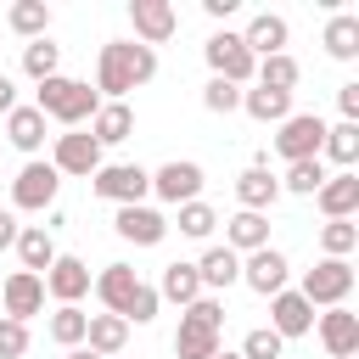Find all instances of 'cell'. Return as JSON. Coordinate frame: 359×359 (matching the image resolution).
<instances>
[{
	"instance_id": "1",
	"label": "cell",
	"mask_w": 359,
	"mask_h": 359,
	"mask_svg": "<svg viewBox=\"0 0 359 359\" xmlns=\"http://www.w3.org/2000/svg\"><path fill=\"white\" fill-rule=\"evenodd\" d=\"M151 79H157V50H146V45H135V39L101 45V56H95V95L123 101L129 90H140V84H151Z\"/></svg>"
},
{
	"instance_id": "2",
	"label": "cell",
	"mask_w": 359,
	"mask_h": 359,
	"mask_svg": "<svg viewBox=\"0 0 359 359\" xmlns=\"http://www.w3.org/2000/svg\"><path fill=\"white\" fill-rule=\"evenodd\" d=\"M90 286H95L101 309L118 314L123 325H151V320H157V303H163V297H157V286H146L129 264H107Z\"/></svg>"
},
{
	"instance_id": "3",
	"label": "cell",
	"mask_w": 359,
	"mask_h": 359,
	"mask_svg": "<svg viewBox=\"0 0 359 359\" xmlns=\"http://www.w3.org/2000/svg\"><path fill=\"white\" fill-rule=\"evenodd\" d=\"M219 331H224V303L202 292V297L180 314V331H174V359H213V353H219Z\"/></svg>"
},
{
	"instance_id": "4",
	"label": "cell",
	"mask_w": 359,
	"mask_h": 359,
	"mask_svg": "<svg viewBox=\"0 0 359 359\" xmlns=\"http://www.w3.org/2000/svg\"><path fill=\"white\" fill-rule=\"evenodd\" d=\"M34 107L45 112V118H56V123H67V129H79V123H90L95 118V107H101V95L84 84V79H45L39 90H34Z\"/></svg>"
},
{
	"instance_id": "5",
	"label": "cell",
	"mask_w": 359,
	"mask_h": 359,
	"mask_svg": "<svg viewBox=\"0 0 359 359\" xmlns=\"http://www.w3.org/2000/svg\"><path fill=\"white\" fill-rule=\"evenodd\" d=\"M303 303L309 309H342L353 292V264L348 258H320L314 269H303Z\"/></svg>"
},
{
	"instance_id": "6",
	"label": "cell",
	"mask_w": 359,
	"mask_h": 359,
	"mask_svg": "<svg viewBox=\"0 0 359 359\" xmlns=\"http://www.w3.org/2000/svg\"><path fill=\"white\" fill-rule=\"evenodd\" d=\"M202 56H208V67H213V79H224V84H236V90H247L252 84V50L241 45V34L236 28H219V34H208V45H202Z\"/></svg>"
},
{
	"instance_id": "7",
	"label": "cell",
	"mask_w": 359,
	"mask_h": 359,
	"mask_svg": "<svg viewBox=\"0 0 359 359\" xmlns=\"http://www.w3.org/2000/svg\"><path fill=\"white\" fill-rule=\"evenodd\" d=\"M90 191H95L101 202H112V208H135V202L151 191V174H146L140 163H101V168L90 174Z\"/></svg>"
},
{
	"instance_id": "8",
	"label": "cell",
	"mask_w": 359,
	"mask_h": 359,
	"mask_svg": "<svg viewBox=\"0 0 359 359\" xmlns=\"http://www.w3.org/2000/svg\"><path fill=\"white\" fill-rule=\"evenodd\" d=\"M56 191H62V174H56L50 163L28 157V163L17 168V180H11V208H17V213H45V208L56 202Z\"/></svg>"
},
{
	"instance_id": "9",
	"label": "cell",
	"mask_w": 359,
	"mask_h": 359,
	"mask_svg": "<svg viewBox=\"0 0 359 359\" xmlns=\"http://www.w3.org/2000/svg\"><path fill=\"white\" fill-rule=\"evenodd\" d=\"M129 22H135V45L157 50L180 34V11L168 0H129Z\"/></svg>"
},
{
	"instance_id": "10",
	"label": "cell",
	"mask_w": 359,
	"mask_h": 359,
	"mask_svg": "<svg viewBox=\"0 0 359 359\" xmlns=\"http://www.w3.org/2000/svg\"><path fill=\"white\" fill-rule=\"evenodd\" d=\"M50 168H56V174H73V180H90V174L101 168V146H95V135H90V129H67V135H56V146H50Z\"/></svg>"
},
{
	"instance_id": "11",
	"label": "cell",
	"mask_w": 359,
	"mask_h": 359,
	"mask_svg": "<svg viewBox=\"0 0 359 359\" xmlns=\"http://www.w3.org/2000/svg\"><path fill=\"white\" fill-rule=\"evenodd\" d=\"M151 196H157V202H168V208L196 202V196H202V163H191V157L163 163V168L151 174Z\"/></svg>"
},
{
	"instance_id": "12",
	"label": "cell",
	"mask_w": 359,
	"mask_h": 359,
	"mask_svg": "<svg viewBox=\"0 0 359 359\" xmlns=\"http://www.w3.org/2000/svg\"><path fill=\"white\" fill-rule=\"evenodd\" d=\"M320 140H325V118L292 112V118L280 123V135H275V151H280L286 163H303V157H320Z\"/></svg>"
},
{
	"instance_id": "13",
	"label": "cell",
	"mask_w": 359,
	"mask_h": 359,
	"mask_svg": "<svg viewBox=\"0 0 359 359\" xmlns=\"http://www.w3.org/2000/svg\"><path fill=\"white\" fill-rule=\"evenodd\" d=\"M39 309H45V280H39V275H28V269H11V275L0 280V314L28 325Z\"/></svg>"
},
{
	"instance_id": "14",
	"label": "cell",
	"mask_w": 359,
	"mask_h": 359,
	"mask_svg": "<svg viewBox=\"0 0 359 359\" xmlns=\"http://www.w3.org/2000/svg\"><path fill=\"white\" fill-rule=\"evenodd\" d=\"M286 275H292V264H286V252H280V247H258V252H247V258H241V280H247L258 297L286 292Z\"/></svg>"
},
{
	"instance_id": "15",
	"label": "cell",
	"mask_w": 359,
	"mask_h": 359,
	"mask_svg": "<svg viewBox=\"0 0 359 359\" xmlns=\"http://www.w3.org/2000/svg\"><path fill=\"white\" fill-rule=\"evenodd\" d=\"M314 331H320V342H325L331 359H353V353H359V314H353L348 303L314 314Z\"/></svg>"
},
{
	"instance_id": "16",
	"label": "cell",
	"mask_w": 359,
	"mask_h": 359,
	"mask_svg": "<svg viewBox=\"0 0 359 359\" xmlns=\"http://www.w3.org/2000/svg\"><path fill=\"white\" fill-rule=\"evenodd\" d=\"M112 230H118L123 241H135V247H157V241H163V236H168L174 224H168V219H163L157 208L135 202V208H118V213H112Z\"/></svg>"
},
{
	"instance_id": "17",
	"label": "cell",
	"mask_w": 359,
	"mask_h": 359,
	"mask_svg": "<svg viewBox=\"0 0 359 359\" xmlns=\"http://www.w3.org/2000/svg\"><path fill=\"white\" fill-rule=\"evenodd\" d=\"M39 280H45V292H50L56 309H62V303H79V297L90 292V264L73 258V252H56V264H50Z\"/></svg>"
},
{
	"instance_id": "18",
	"label": "cell",
	"mask_w": 359,
	"mask_h": 359,
	"mask_svg": "<svg viewBox=\"0 0 359 359\" xmlns=\"http://www.w3.org/2000/svg\"><path fill=\"white\" fill-rule=\"evenodd\" d=\"M269 331L280 337V342H292V337H309L314 331V309L303 303V292H275L269 297Z\"/></svg>"
},
{
	"instance_id": "19",
	"label": "cell",
	"mask_w": 359,
	"mask_h": 359,
	"mask_svg": "<svg viewBox=\"0 0 359 359\" xmlns=\"http://www.w3.org/2000/svg\"><path fill=\"white\" fill-rule=\"evenodd\" d=\"M314 202H320L325 219H353V213H359V174H353V168L325 174V185L314 191Z\"/></svg>"
},
{
	"instance_id": "20",
	"label": "cell",
	"mask_w": 359,
	"mask_h": 359,
	"mask_svg": "<svg viewBox=\"0 0 359 359\" xmlns=\"http://www.w3.org/2000/svg\"><path fill=\"white\" fill-rule=\"evenodd\" d=\"M286 39H292V28H286V17H275V11H258V17L241 28V45L252 50V62L280 56V50H286Z\"/></svg>"
},
{
	"instance_id": "21",
	"label": "cell",
	"mask_w": 359,
	"mask_h": 359,
	"mask_svg": "<svg viewBox=\"0 0 359 359\" xmlns=\"http://www.w3.org/2000/svg\"><path fill=\"white\" fill-rule=\"evenodd\" d=\"M224 247L241 258V252H258V247H269V213H230L224 219Z\"/></svg>"
},
{
	"instance_id": "22",
	"label": "cell",
	"mask_w": 359,
	"mask_h": 359,
	"mask_svg": "<svg viewBox=\"0 0 359 359\" xmlns=\"http://www.w3.org/2000/svg\"><path fill=\"white\" fill-rule=\"evenodd\" d=\"M196 280H202V292L213 297V292H224V286L241 280V258H236L230 247H208V252L196 258Z\"/></svg>"
},
{
	"instance_id": "23",
	"label": "cell",
	"mask_w": 359,
	"mask_h": 359,
	"mask_svg": "<svg viewBox=\"0 0 359 359\" xmlns=\"http://www.w3.org/2000/svg\"><path fill=\"white\" fill-rule=\"evenodd\" d=\"M90 135H95V146L107 151V146H118V140H129V135H135V112H129L123 101H101V107H95V118H90Z\"/></svg>"
},
{
	"instance_id": "24",
	"label": "cell",
	"mask_w": 359,
	"mask_h": 359,
	"mask_svg": "<svg viewBox=\"0 0 359 359\" xmlns=\"http://www.w3.org/2000/svg\"><path fill=\"white\" fill-rule=\"evenodd\" d=\"M123 342H129V325H123L118 314H90V325H84V348H90L95 359H118Z\"/></svg>"
},
{
	"instance_id": "25",
	"label": "cell",
	"mask_w": 359,
	"mask_h": 359,
	"mask_svg": "<svg viewBox=\"0 0 359 359\" xmlns=\"http://www.w3.org/2000/svg\"><path fill=\"white\" fill-rule=\"evenodd\" d=\"M6 140L34 157V151L45 146V112H39V107H11V112H6Z\"/></svg>"
},
{
	"instance_id": "26",
	"label": "cell",
	"mask_w": 359,
	"mask_h": 359,
	"mask_svg": "<svg viewBox=\"0 0 359 359\" xmlns=\"http://www.w3.org/2000/svg\"><path fill=\"white\" fill-rule=\"evenodd\" d=\"M275 196H280V180H275L269 168H247V174L236 180V202H241L247 213H269Z\"/></svg>"
},
{
	"instance_id": "27",
	"label": "cell",
	"mask_w": 359,
	"mask_h": 359,
	"mask_svg": "<svg viewBox=\"0 0 359 359\" xmlns=\"http://www.w3.org/2000/svg\"><path fill=\"white\" fill-rule=\"evenodd\" d=\"M17 258H22L28 275H45V269L56 264V241H50V230H45V224H22V230H17Z\"/></svg>"
},
{
	"instance_id": "28",
	"label": "cell",
	"mask_w": 359,
	"mask_h": 359,
	"mask_svg": "<svg viewBox=\"0 0 359 359\" xmlns=\"http://www.w3.org/2000/svg\"><path fill=\"white\" fill-rule=\"evenodd\" d=\"M297 79H303V67H297V56H264L258 67H252V84L258 90H280V95H292L297 90Z\"/></svg>"
},
{
	"instance_id": "29",
	"label": "cell",
	"mask_w": 359,
	"mask_h": 359,
	"mask_svg": "<svg viewBox=\"0 0 359 359\" xmlns=\"http://www.w3.org/2000/svg\"><path fill=\"white\" fill-rule=\"evenodd\" d=\"M157 297H168V303H180V309H191V303L202 297V280H196V264H185V258H174V264L163 269V286H157Z\"/></svg>"
},
{
	"instance_id": "30",
	"label": "cell",
	"mask_w": 359,
	"mask_h": 359,
	"mask_svg": "<svg viewBox=\"0 0 359 359\" xmlns=\"http://www.w3.org/2000/svg\"><path fill=\"white\" fill-rule=\"evenodd\" d=\"M241 112L247 118H258V123H286L292 118V95H280V90H241Z\"/></svg>"
},
{
	"instance_id": "31",
	"label": "cell",
	"mask_w": 359,
	"mask_h": 359,
	"mask_svg": "<svg viewBox=\"0 0 359 359\" xmlns=\"http://www.w3.org/2000/svg\"><path fill=\"white\" fill-rule=\"evenodd\" d=\"M325 56H337V62H353L359 56V17L353 11H337L325 22Z\"/></svg>"
},
{
	"instance_id": "32",
	"label": "cell",
	"mask_w": 359,
	"mask_h": 359,
	"mask_svg": "<svg viewBox=\"0 0 359 359\" xmlns=\"http://www.w3.org/2000/svg\"><path fill=\"white\" fill-rule=\"evenodd\" d=\"M6 22H11V34H22V39H45L50 6H45V0H17V6L6 11Z\"/></svg>"
},
{
	"instance_id": "33",
	"label": "cell",
	"mask_w": 359,
	"mask_h": 359,
	"mask_svg": "<svg viewBox=\"0 0 359 359\" xmlns=\"http://www.w3.org/2000/svg\"><path fill=\"white\" fill-rule=\"evenodd\" d=\"M56 67H62V45H50V39H28V45H22V73H28L34 84L56 79Z\"/></svg>"
},
{
	"instance_id": "34",
	"label": "cell",
	"mask_w": 359,
	"mask_h": 359,
	"mask_svg": "<svg viewBox=\"0 0 359 359\" xmlns=\"http://www.w3.org/2000/svg\"><path fill=\"white\" fill-rule=\"evenodd\" d=\"M320 157H331L337 168H353V163H359V123H337V129H325Z\"/></svg>"
},
{
	"instance_id": "35",
	"label": "cell",
	"mask_w": 359,
	"mask_h": 359,
	"mask_svg": "<svg viewBox=\"0 0 359 359\" xmlns=\"http://www.w3.org/2000/svg\"><path fill=\"white\" fill-rule=\"evenodd\" d=\"M84 325H90V314H84L79 303H62L45 331H50V342H62V348H84Z\"/></svg>"
},
{
	"instance_id": "36",
	"label": "cell",
	"mask_w": 359,
	"mask_h": 359,
	"mask_svg": "<svg viewBox=\"0 0 359 359\" xmlns=\"http://www.w3.org/2000/svg\"><path fill=\"white\" fill-rule=\"evenodd\" d=\"M353 247H359V224L353 219H325L320 224V252L325 258H348Z\"/></svg>"
},
{
	"instance_id": "37",
	"label": "cell",
	"mask_w": 359,
	"mask_h": 359,
	"mask_svg": "<svg viewBox=\"0 0 359 359\" xmlns=\"http://www.w3.org/2000/svg\"><path fill=\"white\" fill-rule=\"evenodd\" d=\"M325 185V163L320 157H303V163H286V180H280V191H297V196H314Z\"/></svg>"
},
{
	"instance_id": "38",
	"label": "cell",
	"mask_w": 359,
	"mask_h": 359,
	"mask_svg": "<svg viewBox=\"0 0 359 359\" xmlns=\"http://www.w3.org/2000/svg\"><path fill=\"white\" fill-rule=\"evenodd\" d=\"M213 224H219V213H213L202 196L180 208V236H191V241H208V236H213Z\"/></svg>"
},
{
	"instance_id": "39",
	"label": "cell",
	"mask_w": 359,
	"mask_h": 359,
	"mask_svg": "<svg viewBox=\"0 0 359 359\" xmlns=\"http://www.w3.org/2000/svg\"><path fill=\"white\" fill-rule=\"evenodd\" d=\"M236 353H241V359H280V353H286V342H280L269 325H258V331H247V337H241V348H236Z\"/></svg>"
},
{
	"instance_id": "40",
	"label": "cell",
	"mask_w": 359,
	"mask_h": 359,
	"mask_svg": "<svg viewBox=\"0 0 359 359\" xmlns=\"http://www.w3.org/2000/svg\"><path fill=\"white\" fill-rule=\"evenodd\" d=\"M202 107H208V112H236V107H241V90H236V84H224V79H208Z\"/></svg>"
},
{
	"instance_id": "41",
	"label": "cell",
	"mask_w": 359,
	"mask_h": 359,
	"mask_svg": "<svg viewBox=\"0 0 359 359\" xmlns=\"http://www.w3.org/2000/svg\"><path fill=\"white\" fill-rule=\"evenodd\" d=\"M28 353V325L0 314V359H22Z\"/></svg>"
},
{
	"instance_id": "42",
	"label": "cell",
	"mask_w": 359,
	"mask_h": 359,
	"mask_svg": "<svg viewBox=\"0 0 359 359\" xmlns=\"http://www.w3.org/2000/svg\"><path fill=\"white\" fill-rule=\"evenodd\" d=\"M337 107H342V123H359V84H342L337 90Z\"/></svg>"
},
{
	"instance_id": "43",
	"label": "cell",
	"mask_w": 359,
	"mask_h": 359,
	"mask_svg": "<svg viewBox=\"0 0 359 359\" xmlns=\"http://www.w3.org/2000/svg\"><path fill=\"white\" fill-rule=\"evenodd\" d=\"M17 230H22V224H17V213H11V208H0V247H17Z\"/></svg>"
},
{
	"instance_id": "44",
	"label": "cell",
	"mask_w": 359,
	"mask_h": 359,
	"mask_svg": "<svg viewBox=\"0 0 359 359\" xmlns=\"http://www.w3.org/2000/svg\"><path fill=\"white\" fill-rule=\"evenodd\" d=\"M236 6H241V0H202L208 17H236Z\"/></svg>"
},
{
	"instance_id": "45",
	"label": "cell",
	"mask_w": 359,
	"mask_h": 359,
	"mask_svg": "<svg viewBox=\"0 0 359 359\" xmlns=\"http://www.w3.org/2000/svg\"><path fill=\"white\" fill-rule=\"evenodd\" d=\"M11 107H17V84L0 73V112H11Z\"/></svg>"
},
{
	"instance_id": "46",
	"label": "cell",
	"mask_w": 359,
	"mask_h": 359,
	"mask_svg": "<svg viewBox=\"0 0 359 359\" xmlns=\"http://www.w3.org/2000/svg\"><path fill=\"white\" fill-rule=\"evenodd\" d=\"M67 359H95V353L90 348H67Z\"/></svg>"
},
{
	"instance_id": "47",
	"label": "cell",
	"mask_w": 359,
	"mask_h": 359,
	"mask_svg": "<svg viewBox=\"0 0 359 359\" xmlns=\"http://www.w3.org/2000/svg\"><path fill=\"white\" fill-rule=\"evenodd\" d=\"M213 359H241V353H224V348H219V353H213Z\"/></svg>"
}]
</instances>
